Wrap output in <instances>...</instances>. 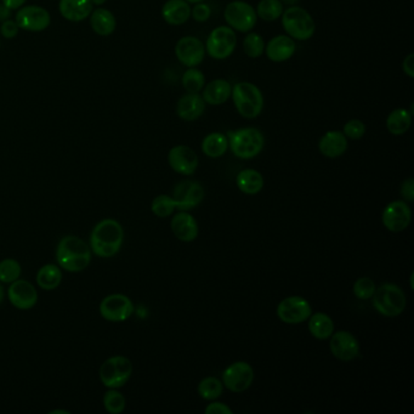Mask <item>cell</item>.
<instances>
[{
	"instance_id": "1",
	"label": "cell",
	"mask_w": 414,
	"mask_h": 414,
	"mask_svg": "<svg viewBox=\"0 0 414 414\" xmlns=\"http://www.w3.org/2000/svg\"><path fill=\"white\" fill-rule=\"evenodd\" d=\"M58 265L67 272L77 274L84 271L92 262V249L85 240L75 235L60 240L56 248Z\"/></svg>"
},
{
	"instance_id": "2",
	"label": "cell",
	"mask_w": 414,
	"mask_h": 414,
	"mask_svg": "<svg viewBox=\"0 0 414 414\" xmlns=\"http://www.w3.org/2000/svg\"><path fill=\"white\" fill-rule=\"evenodd\" d=\"M124 240V230L115 219H104L94 226L90 235V249L96 257L112 258L120 252Z\"/></svg>"
},
{
	"instance_id": "3",
	"label": "cell",
	"mask_w": 414,
	"mask_h": 414,
	"mask_svg": "<svg viewBox=\"0 0 414 414\" xmlns=\"http://www.w3.org/2000/svg\"><path fill=\"white\" fill-rule=\"evenodd\" d=\"M228 149L240 159H252L261 154L265 146V137L260 130L254 127L231 130L226 134Z\"/></svg>"
},
{
	"instance_id": "4",
	"label": "cell",
	"mask_w": 414,
	"mask_h": 414,
	"mask_svg": "<svg viewBox=\"0 0 414 414\" xmlns=\"http://www.w3.org/2000/svg\"><path fill=\"white\" fill-rule=\"evenodd\" d=\"M231 99L237 112L245 120H255L264 110V95L259 87L249 82L232 85Z\"/></svg>"
},
{
	"instance_id": "5",
	"label": "cell",
	"mask_w": 414,
	"mask_h": 414,
	"mask_svg": "<svg viewBox=\"0 0 414 414\" xmlns=\"http://www.w3.org/2000/svg\"><path fill=\"white\" fill-rule=\"evenodd\" d=\"M282 27L287 36L294 41L305 42L314 37L316 22L311 14L298 5L288 6L282 14Z\"/></svg>"
},
{
	"instance_id": "6",
	"label": "cell",
	"mask_w": 414,
	"mask_h": 414,
	"mask_svg": "<svg viewBox=\"0 0 414 414\" xmlns=\"http://www.w3.org/2000/svg\"><path fill=\"white\" fill-rule=\"evenodd\" d=\"M373 307L386 317H398L405 311L407 299L405 292L393 283L378 287L372 297Z\"/></svg>"
},
{
	"instance_id": "7",
	"label": "cell",
	"mask_w": 414,
	"mask_h": 414,
	"mask_svg": "<svg viewBox=\"0 0 414 414\" xmlns=\"http://www.w3.org/2000/svg\"><path fill=\"white\" fill-rule=\"evenodd\" d=\"M133 374V363L125 356H112L105 361L99 371L101 383L107 389H120Z\"/></svg>"
},
{
	"instance_id": "8",
	"label": "cell",
	"mask_w": 414,
	"mask_h": 414,
	"mask_svg": "<svg viewBox=\"0 0 414 414\" xmlns=\"http://www.w3.org/2000/svg\"><path fill=\"white\" fill-rule=\"evenodd\" d=\"M224 18L228 27L240 33H248L258 22L255 9L243 0H233L228 3L224 10Z\"/></svg>"
},
{
	"instance_id": "9",
	"label": "cell",
	"mask_w": 414,
	"mask_h": 414,
	"mask_svg": "<svg viewBox=\"0 0 414 414\" xmlns=\"http://www.w3.org/2000/svg\"><path fill=\"white\" fill-rule=\"evenodd\" d=\"M206 54L214 60H226L230 58L237 46V34L231 27L219 26L208 36Z\"/></svg>"
},
{
	"instance_id": "10",
	"label": "cell",
	"mask_w": 414,
	"mask_h": 414,
	"mask_svg": "<svg viewBox=\"0 0 414 414\" xmlns=\"http://www.w3.org/2000/svg\"><path fill=\"white\" fill-rule=\"evenodd\" d=\"M99 310L100 315L108 322H124L133 315L134 304L127 295L115 293L102 299Z\"/></svg>"
},
{
	"instance_id": "11",
	"label": "cell",
	"mask_w": 414,
	"mask_h": 414,
	"mask_svg": "<svg viewBox=\"0 0 414 414\" xmlns=\"http://www.w3.org/2000/svg\"><path fill=\"white\" fill-rule=\"evenodd\" d=\"M310 302L298 295H292L282 300L277 307L278 319L288 324L305 322L310 317Z\"/></svg>"
},
{
	"instance_id": "12",
	"label": "cell",
	"mask_w": 414,
	"mask_h": 414,
	"mask_svg": "<svg viewBox=\"0 0 414 414\" xmlns=\"http://www.w3.org/2000/svg\"><path fill=\"white\" fill-rule=\"evenodd\" d=\"M15 21L20 28L27 32H42L49 27L51 16L42 6L27 5L17 9Z\"/></svg>"
},
{
	"instance_id": "13",
	"label": "cell",
	"mask_w": 414,
	"mask_h": 414,
	"mask_svg": "<svg viewBox=\"0 0 414 414\" xmlns=\"http://www.w3.org/2000/svg\"><path fill=\"white\" fill-rule=\"evenodd\" d=\"M253 381V368L243 361L232 363L223 373V384L232 393H243L250 388Z\"/></svg>"
},
{
	"instance_id": "14",
	"label": "cell",
	"mask_w": 414,
	"mask_h": 414,
	"mask_svg": "<svg viewBox=\"0 0 414 414\" xmlns=\"http://www.w3.org/2000/svg\"><path fill=\"white\" fill-rule=\"evenodd\" d=\"M175 55L179 63L186 66L197 67L203 63L206 58V46L199 38L186 36L180 38L175 46Z\"/></svg>"
},
{
	"instance_id": "15",
	"label": "cell",
	"mask_w": 414,
	"mask_h": 414,
	"mask_svg": "<svg viewBox=\"0 0 414 414\" xmlns=\"http://www.w3.org/2000/svg\"><path fill=\"white\" fill-rule=\"evenodd\" d=\"M412 219V211L405 201H393L386 206L381 214V221L390 232L405 231Z\"/></svg>"
},
{
	"instance_id": "16",
	"label": "cell",
	"mask_w": 414,
	"mask_h": 414,
	"mask_svg": "<svg viewBox=\"0 0 414 414\" xmlns=\"http://www.w3.org/2000/svg\"><path fill=\"white\" fill-rule=\"evenodd\" d=\"M8 298L17 310H31L37 305L38 292L31 282L18 278L17 281L10 283Z\"/></svg>"
},
{
	"instance_id": "17",
	"label": "cell",
	"mask_w": 414,
	"mask_h": 414,
	"mask_svg": "<svg viewBox=\"0 0 414 414\" xmlns=\"http://www.w3.org/2000/svg\"><path fill=\"white\" fill-rule=\"evenodd\" d=\"M173 199L179 211H190L202 203L204 198L203 187L196 181L185 180L175 186Z\"/></svg>"
},
{
	"instance_id": "18",
	"label": "cell",
	"mask_w": 414,
	"mask_h": 414,
	"mask_svg": "<svg viewBox=\"0 0 414 414\" xmlns=\"http://www.w3.org/2000/svg\"><path fill=\"white\" fill-rule=\"evenodd\" d=\"M168 163L178 174L192 175L198 168L199 159L195 149L186 145H178L170 149Z\"/></svg>"
},
{
	"instance_id": "19",
	"label": "cell",
	"mask_w": 414,
	"mask_h": 414,
	"mask_svg": "<svg viewBox=\"0 0 414 414\" xmlns=\"http://www.w3.org/2000/svg\"><path fill=\"white\" fill-rule=\"evenodd\" d=\"M329 348L333 356L340 361L355 360L360 355V344L350 331H339L331 334Z\"/></svg>"
},
{
	"instance_id": "20",
	"label": "cell",
	"mask_w": 414,
	"mask_h": 414,
	"mask_svg": "<svg viewBox=\"0 0 414 414\" xmlns=\"http://www.w3.org/2000/svg\"><path fill=\"white\" fill-rule=\"evenodd\" d=\"M297 51V43L287 34L271 38L265 46V54L275 63H286Z\"/></svg>"
},
{
	"instance_id": "21",
	"label": "cell",
	"mask_w": 414,
	"mask_h": 414,
	"mask_svg": "<svg viewBox=\"0 0 414 414\" xmlns=\"http://www.w3.org/2000/svg\"><path fill=\"white\" fill-rule=\"evenodd\" d=\"M207 104L201 94L186 92L179 99L176 104V115L185 122H195L203 116Z\"/></svg>"
},
{
	"instance_id": "22",
	"label": "cell",
	"mask_w": 414,
	"mask_h": 414,
	"mask_svg": "<svg viewBox=\"0 0 414 414\" xmlns=\"http://www.w3.org/2000/svg\"><path fill=\"white\" fill-rule=\"evenodd\" d=\"M171 231L181 242H193L198 237V224L190 213L181 211L171 220Z\"/></svg>"
},
{
	"instance_id": "23",
	"label": "cell",
	"mask_w": 414,
	"mask_h": 414,
	"mask_svg": "<svg viewBox=\"0 0 414 414\" xmlns=\"http://www.w3.org/2000/svg\"><path fill=\"white\" fill-rule=\"evenodd\" d=\"M349 147L348 139L343 132L329 130L323 134L319 141V152L327 158H338L346 152Z\"/></svg>"
},
{
	"instance_id": "24",
	"label": "cell",
	"mask_w": 414,
	"mask_h": 414,
	"mask_svg": "<svg viewBox=\"0 0 414 414\" xmlns=\"http://www.w3.org/2000/svg\"><path fill=\"white\" fill-rule=\"evenodd\" d=\"M232 85L228 79L218 78L211 80V83L206 84L201 95L203 97L206 104L211 106H219V105L228 102L231 97Z\"/></svg>"
},
{
	"instance_id": "25",
	"label": "cell",
	"mask_w": 414,
	"mask_h": 414,
	"mask_svg": "<svg viewBox=\"0 0 414 414\" xmlns=\"http://www.w3.org/2000/svg\"><path fill=\"white\" fill-rule=\"evenodd\" d=\"M58 10L67 21L82 22L90 16L94 5L90 0H60Z\"/></svg>"
},
{
	"instance_id": "26",
	"label": "cell",
	"mask_w": 414,
	"mask_h": 414,
	"mask_svg": "<svg viewBox=\"0 0 414 414\" xmlns=\"http://www.w3.org/2000/svg\"><path fill=\"white\" fill-rule=\"evenodd\" d=\"M161 17L168 25H185L190 20L191 4L186 0H166L161 8Z\"/></svg>"
},
{
	"instance_id": "27",
	"label": "cell",
	"mask_w": 414,
	"mask_h": 414,
	"mask_svg": "<svg viewBox=\"0 0 414 414\" xmlns=\"http://www.w3.org/2000/svg\"><path fill=\"white\" fill-rule=\"evenodd\" d=\"M89 17L92 31L101 37H108L116 31V17L107 9L97 8L92 10Z\"/></svg>"
},
{
	"instance_id": "28",
	"label": "cell",
	"mask_w": 414,
	"mask_h": 414,
	"mask_svg": "<svg viewBox=\"0 0 414 414\" xmlns=\"http://www.w3.org/2000/svg\"><path fill=\"white\" fill-rule=\"evenodd\" d=\"M412 117H413V113L408 111L407 108H395L386 118V124L388 132L396 137L406 134L412 125Z\"/></svg>"
},
{
	"instance_id": "29",
	"label": "cell",
	"mask_w": 414,
	"mask_h": 414,
	"mask_svg": "<svg viewBox=\"0 0 414 414\" xmlns=\"http://www.w3.org/2000/svg\"><path fill=\"white\" fill-rule=\"evenodd\" d=\"M309 331L316 339L327 340L334 333V322L327 314H311L309 317Z\"/></svg>"
},
{
	"instance_id": "30",
	"label": "cell",
	"mask_w": 414,
	"mask_h": 414,
	"mask_svg": "<svg viewBox=\"0 0 414 414\" xmlns=\"http://www.w3.org/2000/svg\"><path fill=\"white\" fill-rule=\"evenodd\" d=\"M236 184L245 195H257L264 187V178L258 170L245 169L237 175Z\"/></svg>"
},
{
	"instance_id": "31",
	"label": "cell",
	"mask_w": 414,
	"mask_h": 414,
	"mask_svg": "<svg viewBox=\"0 0 414 414\" xmlns=\"http://www.w3.org/2000/svg\"><path fill=\"white\" fill-rule=\"evenodd\" d=\"M36 280L43 290H56L63 282V269L55 264H46L38 270Z\"/></svg>"
},
{
	"instance_id": "32",
	"label": "cell",
	"mask_w": 414,
	"mask_h": 414,
	"mask_svg": "<svg viewBox=\"0 0 414 414\" xmlns=\"http://www.w3.org/2000/svg\"><path fill=\"white\" fill-rule=\"evenodd\" d=\"M228 149L226 134L211 133L202 141V151L209 158L223 157Z\"/></svg>"
},
{
	"instance_id": "33",
	"label": "cell",
	"mask_w": 414,
	"mask_h": 414,
	"mask_svg": "<svg viewBox=\"0 0 414 414\" xmlns=\"http://www.w3.org/2000/svg\"><path fill=\"white\" fill-rule=\"evenodd\" d=\"M285 10V5L281 0H260L255 8L258 18L262 21L274 22L282 16Z\"/></svg>"
},
{
	"instance_id": "34",
	"label": "cell",
	"mask_w": 414,
	"mask_h": 414,
	"mask_svg": "<svg viewBox=\"0 0 414 414\" xmlns=\"http://www.w3.org/2000/svg\"><path fill=\"white\" fill-rule=\"evenodd\" d=\"M181 84L186 92L201 94L206 85V75L197 67H190L189 70H185L181 78Z\"/></svg>"
},
{
	"instance_id": "35",
	"label": "cell",
	"mask_w": 414,
	"mask_h": 414,
	"mask_svg": "<svg viewBox=\"0 0 414 414\" xmlns=\"http://www.w3.org/2000/svg\"><path fill=\"white\" fill-rule=\"evenodd\" d=\"M223 389H224L223 381H220V379L216 377L204 378L198 384L199 396L208 401L219 398L223 393Z\"/></svg>"
},
{
	"instance_id": "36",
	"label": "cell",
	"mask_w": 414,
	"mask_h": 414,
	"mask_svg": "<svg viewBox=\"0 0 414 414\" xmlns=\"http://www.w3.org/2000/svg\"><path fill=\"white\" fill-rule=\"evenodd\" d=\"M21 264L16 259H4L0 261V282L1 283H13L21 277Z\"/></svg>"
},
{
	"instance_id": "37",
	"label": "cell",
	"mask_w": 414,
	"mask_h": 414,
	"mask_svg": "<svg viewBox=\"0 0 414 414\" xmlns=\"http://www.w3.org/2000/svg\"><path fill=\"white\" fill-rule=\"evenodd\" d=\"M266 43L260 34L248 32L243 41V51L250 58H260L265 53Z\"/></svg>"
},
{
	"instance_id": "38",
	"label": "cell",
	"mask_w": 414,
	"mask_h": 414,
	"mask_svg": "<svg viewBox=\"0 0 414 414\" xmlns=\"http://www.w3.org/2000/svg\"><path fill=\"white\" fill-rule=\"evenodd\" d=\"M127 406V400L124 395L118 391V389H108L104 395V407L108 413H123Z\"/></svg>"
},
{
	"instance_id": "39",
	"label": "cell",
	"mask_w": 414,
	"mask_h": 414,
	"mask_svg": "<svg viewBox=\"0 0 414 414\" xmlns=\"http://www.w3.org/2000/svg\"><path fill=\"white\" fill-rule=\"evenodd\" d=\"M175 209H176V206L171 196H157L151 204V211L158 218H168L174 213Z\"/></svg>"
},
{
	"instance_id": "40",
	"label": "cell",
	"mask_w": 414,
	"mask_h": 414,
	"mask_svg": "<svg viewBox=\"0 0 414 414\" xmlns=\"http://www.w3.org/2000/svg\"><path fill=\"white\" fill-rule=\"evenodd\" d=\"M376 290H377L376 283H374L372 278L369 277L359 278V280L354 283V288H352V290H354V294L356 295V298L361 299V300H368V299H372Z\"/></svg>"
},
{
	"instance_id": "41",
	"label": "cell",
	"mask_w": 414,
	"mask_h": 414,
	"mask_svg": "<svg viewBox=\"0 0 414 414\" xmlns=\"http://www.w3.org/2000/svg\"><path fill=\"white\" fill-rule=\"evenodd\" d=\"M366 130H367V127H366L365 123L361 120H356V118L349 120L343 127V134L348 140L349 139L350 140H360L365 137Z\"/></svg>"
},
{
	"instance_id": "42",
	"label": "cell",
	"mask_w": 414,
	"mask_h": 414,
	"mask_svg": "<svg viewBox=\"0 0 414 414\" xmlns=\"http://www.w3.org/2000/svg\"><path fill=\"white\" fill-rule=\"evenodd\" d=\"M211 16V9L209 5L206 4L203 1L201 3H196L193 8H191V17L195 20L196 22L203 23L207 22Z\"/></svg>"
},
{
	"instance_id": "43",
	"label": "cell",
	"mask_w": 414,
	"mask_h": 414,
	"mask_svg": "<svg viewBox=\"0 0 414 414\" xmlns=\"http://www.w3.org/2000/svg\"><path fill=\"white\" fill-rule=\"evenodd\" d=\"M18 29H20V27L17 26L16 21H13V20H9L8 18V20L3 21V23L0 26V33L6 39H13L18 33Z\"/></svg>"
},
{
	"instance_id": "44",
	"label": "cell",
	"mask_w": 414,
	"mask_h": 414,
	"mask_svg": "<svg viewBox=\"0 0 414 414\" xmlns=\"http://www.w3.org/2000/svg\"><path fill=\"white\" fill-rule=\"evenodd\" d=\"M402 198L406 199L407 202L414 201V180L412 178L405 180L401 185Z\"/></svg>"
},
{
	"instance_id": "45",
	"label": "cell",
	"mask_w": 414,
	"mask_h": 414,
	"mask_svg": "<svg viewBox=\"0 0 414 414\" xmlns=\"http://www.w3.org/2000/svg\"><path fill=\"white\" fill-rule=\"evenodd\" d=\"M206 413L207 414H232L231 408L225 405V403H221V402H213L211 405H208L207 408H206Z\"/></svg>"
},
{
	"instance_id": "46",
	"label": "cell",
	"mask_w": 414,
	"mask_h": 414,
	"mask_svg": "<svg viewBox=\"0 0 414 414\" xmlns=\"http://www.w3.org/2000/svg\"><path fill=\"white\" fill-rule=\"evenodd\" d=\"M402 70L408 78L414 77V54L407 55L402 61Z\"/></svg>"
},
{
	"instance_id": "47",
	"label": "cell",
	"mask_w": 414,
	"mask_h": 414,
	"mask_svg": "<svg viewBox=\"0 0 414 414\" xmlns=\"http://www.w3.org/2000/svg\"><path fill=\"white\" fill-rule=\"evenodd\" d=\"M1 1H3V4H4L6 8L10 9V10H17V9L23 6L27 0H1Z\"/></svg>"
},
{
	"instance_id": "48",
	"label": "cell",
	"mask_w": 414,
	"mask_h": 414,
	"mask_svg": "<svg viewBox=\"0 0 414 414\" xmlns=\"http://www.w3.org/2000/svg\"><path fill=\"white\" fill-rule=\"evenodd\" d=\"M299 0H281V3L283 5H286L287 8L288 6H294V5L298 4Z\"/></svg>"
},
{
	"instance_id": "49",
	"label": "cell",
	"mask_w": 414,
	"mask_h": 414,
	"mask_svg": "<svg viewBox=\"0 0 414 414\" xmlns=\"http://www.w3.org/2000/svg\"><path fill=\"white\" fill-rule=\"evenodd\" d=\"M92 1V5H97V6H101V5H104L107 0H90Z\"/></svg>"
},
{
	"instance_id": "50",
	"label": "cell",
	"mask_w": 414,
	"mask_h": 414,
	"mask_svg": "<svg viewBox=\"0 0 414 414\" xmlns=\"http://www.w3.org/2000/svg\"><path fill=\"white\" fill-rule=\"evenodd\" d=\"M4 300V288L1 286V282H0V304Z\"/></svg>"
},
{
	"instance_id": "51",
	"label": "cell",
	"mask_w": 414,
	"mask_h": 414,
	"mask_svg": "<svg viewBox=\"0 0 414 414\" xmlns=\"http://www.w3.org/2000/svg\"><path fill=\"white\" fill-rule=\"evenodd\" d=\"M50 413H51V414H55V413L70 414V412H68V410H51V412H50Z\"/></svg>"
},
{
	"instance_id": "52",
	"label": "cell",
	"mask_w": 414,
	"mask_h": 414,
	"mask_svg": "<svg viewBox=\"0 0 414 414\" xmlns=\"http://www.w3.org/2000/svg\"><path fill=\"white\" fill-rule=\"evenodd\" d=\"M187 3L190 4H196V3H201V1H204V0H186Z\"/></svg>"
}]
</instances>
